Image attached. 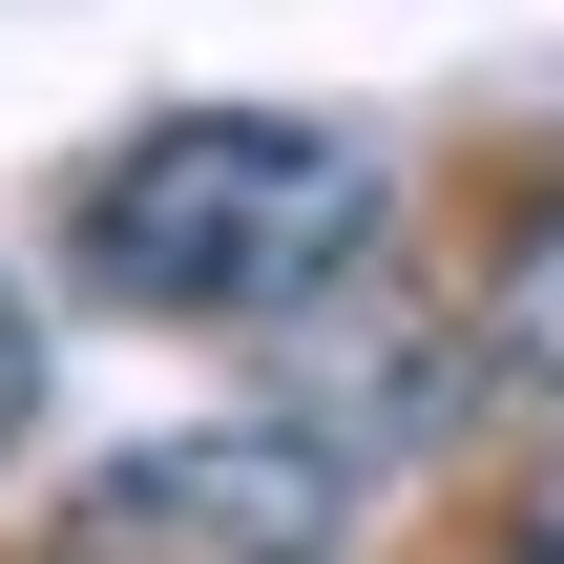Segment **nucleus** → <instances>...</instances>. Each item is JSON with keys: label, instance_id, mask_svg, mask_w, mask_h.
Listing matches in <instances>:
<instances>
[{"label": "nucleus", "instance_id": "nucleus-1", "mask_svg": "<svg viewBox=\"0 0 564 564\" xmlns=\"http://www.w3.org/2000/svg\"><path fill=\"white\" fill-rule=\"evenodd\" d=\"M377 230H398V167L356 126H314V105H167L63 188V272L105 314H188V335L314 314Z\"/></svg>", "mask_w": 564, "mask_h": 564}, {"label": "nucleus", "instance_id": "nucleus-4", "mask_svg": "<svg viewBox=\"0 0 564 564\" xmlns=\"http://www.w3.org/2000/svg\"><path fill=\"white\" fill-rule=\"evenodd\" d=\"M21 419H42V314L0 293V440H21Z\"/></svg>", "mask_w": 564, "mask_h": 564}, {"label": "nucleus", "instance_id": "nucleus-5", "mask_svg": "<svg viewBox=\"0 0 564 564\" xmlns=\"http://www.w3.org/2000/svg\"><path fill=\"white\" fill-rule=\"evenodd\" d=\"M502 564H564V460L523 481V523H502Z\"/></svg>", "mask_w": 564, "mask_h": 564}, {"label": "nucleus", "instance_id": "nucleus-2", "mask_svg": "<svg viewBox=\"0 0 564 564\" xmlns=\"http://www.w3.org/2000/svg\"><path fill=\"white\" fill-rule=\"evenodd\" d=\"M335 544H356L335 419H188V440H126L63 502V564H335Z\"/></svg>", "mask_w": 564, "mask_h": 564}, {"label": "nucleus", "instance_id": "nucleus-3", "mask_svg": "<svg viewBox=\"0 0 564 564\" xmlns=\"http://www.w3.org/2000/svg\"><path fill=\"white\" fill-rule=\"evenodd\" d=\"M481 356H502V377H544V398H564V188L523 209V230H502V272H481Z\"/></svg>", "mask_w": 564, "mask_h": 564}]
</instances>
